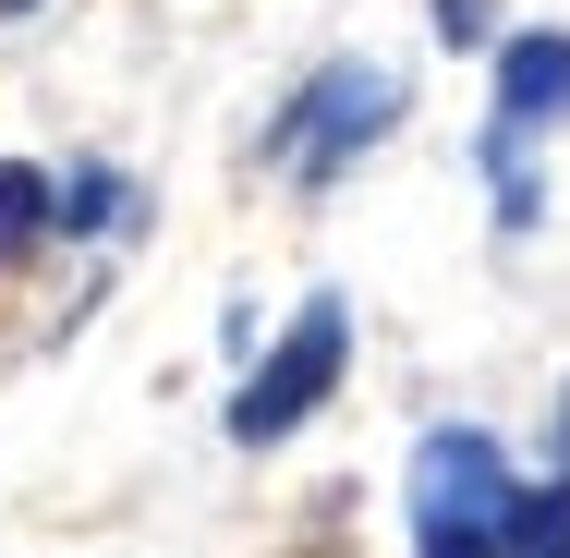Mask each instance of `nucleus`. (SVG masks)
<instances>
[{
    "label": "nucleus",
    "instance_id": "423d86ee",
    "mask_svg": "<svg viewBox=\"0 0 570 558\" xmlns=\"http://www.w3.org/2000/svg\"><path fill=\"white\" fill-rule=\"evenodd\" d=\"M522 146H534V134H498V121H485V183H498V219H510V231L547 219V183H534V158H522Z\"/></svg>",
    "mask_w": 570,
    "mask_h": 558
},
{
    "label": "nucleus",
    "instance_id": "20e7f679",
    "mask_svg": "<svg viewBox=\"0 0 570 558\" xmlns=\"http://www.w3.org/2000/svg\"><path fill=\"white\" fill-rule=\"evenodd\" d=\"M570 121V25L498 37V134H559Z\"/></svg>",
    "mask_w": 570,
    "mask_h": 558
},
{
    "label": "nucleus",
    "instance_id": "9d476101",
    "mask_svg": "<svg viewBox=\"0 0 570 558\" xmlns=\"http://www.w3.org/2000/svg\"><path fill=\"white\" fill-rule=\"evenodd\" d=\"M438 37L450 49H485V0H438Z\"/></svg>",
    "mask_w": 570,
    "mask_h": 558
},
{
    "label": "nucleus",
    "instance_id": "f257e3e1",
    "mask_svg": "<svg viewBox=\"0 0 570 558\" xmlns=\"http://www.w3.org/2000/svg\"><path fill=\"white\" fill-rule=\"evenodd\" d=\"M389 121H401V74H389V61H328L292 110L267 121V158H279L304 195H328L364 146H389Z\"/></svg>",
    "mask_w": 570,
    "mask_h": 558
},
{
    "label": "nucleus",
    "instance_id": "7ed1b4c3",
    "mask_svg": "<svg viewBox=\"0 0 570 558\" xmlns=\"http://www.w3.org/2000/svg\"><path fill=\"white\" fill-rule=\"evenodd\" d=\"M510 449L485 438V425H425L413 438V535H438V522H473V535H498V510H510Z\"/></svg>",
    "mask_w": 570,
    "mask_h": 558
},
{
    "label": "nucleus",
    "instance_id": "1a4fd4ad",
    "mask_svg": "<svg viewBox=\"0 0 570 558\" xmlns=\"http://www.w3.org/2000/svg\"><path fill=\"white\" fill-rule=\"evenodd\" d=\"M413 558H498V535H473V522H438V535H425Z\"/></svg>",
    "mask_w": 570,
    "mask_h": 558
},
{
    "label": "nucleus",
    "instance_id": "6e6552de",
    "mask_svg": "<svg viewBox=\"0 0 570 558\" xmlns=\"http://www.w3.org/2000/svg\"><path fill=\"white\" fill-rule=\"evenodd\" d=\"M37 231H49V170L0 158V255H12V243H37Z\"/></svg>",
    "mask_w": 570,
    "mask_h": 558
},
{
    "label": "nucleus",
    "instance_id": "f03ea898",
    "mask_svg": "<svg viewBox=\"0 0 570 558\" xmlns=\"http://www.w3.org/2000/svg\"><path fill=\"white\" fill-rule=\"evenodd\" d=\"M341 364H352V304L316 292L292 329L255 352V376H243V401H230V438H243V449H279L292 425H316V401L341 389Z\"/></svg>",
    "mask_w": 570,
    "mask_h": 558
},
{
    "label": "nucleus",
    "instance_id": "9b49d317",
    "mask_svg": "<svg viewBox=\"0 0 570 558\" xmlns=\"http://www.w3.org/2000/svg\"><path fill=\"white\" fill-rule=\"evenodd\" d=\"M0 12H37V0H0Z\"/></svg>",
    "mask_w": 570,
    "mask_h": 558
},
{
    "label": "nucleus",
    "instance_id": "39448f33",
    "mask_svg": "<svg viewBox=\"0 0 570 558\" xmlns=\"http://www.w3.org/2000/svg\"><path fill=\"white\" fill-rule=\"evenodd\" d=\"M498 558H570V473L510 486V510H498Z\"/></svg>",
    "mask_w": 570,
    "mask_h": 558
},
{
    "label": "nucleus",
    "instance_id": "0eeeda50",
    "mask_svg": "<svg viewBox=\"0 0 570 558\" xmlns=\"http://www.w3.org/2000/svg\"><path fill=\"white\" fill-rule=\"evenodd\" d=\"M134 219V183L121 170H73L61 195H49V231H121Z\"/></svg>",
    "mask_w": 570,
    "mask_h": 558
}]
</instances>
